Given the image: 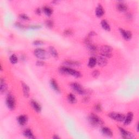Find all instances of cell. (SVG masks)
Wrapping results in <instances>:
<instances>
[{
  "label": "cell",
  "mask_w": 139,
  "mask_h": 139,
  "mask_svg": "<svg viewBox=\"0 0 139 139\" xmlns=\"http://www.w3.org/2000/svg\"><path fill=\"white\" fill-rule=\"evenodd\" d=\"M48 51L49 53L52 56H53L54 58H58L59 57V54L58 51H56V50L53 47V46H50Z\"/></svg>",
  "instance_id": "7402d4cb"
},
{
  "label": "cell",
  "mask_w": 139,
  "mask_h": 139,
  "mask_svg": "<svg viewBox=\"0 0 139 139\" xmlns=\"http://www.w3.org/2000/svg\"><path fill=\"white\" fill-rule=\"evenodd\" d=\"M108 115L110 118H111L112 120H115L119 122H123L125 118V115L121 114V113L115 112H109Z\"/></svg>",
  "instance_id": "52a82bcc"
},
{
  "label": "cell",
  "mask_w": 139,
  "mask_h": 139,
  "mask_svg": "<svg viewBox=\"0 0 139 139\" xmlns=\"http://www.w3.org/2000/svg\"><path fill=\"white\" fill-rule=\"evenodd\" d=\"M19 18L22 20H24V21H28V20H29V18L27 16V15H26L24 14H20Z\"/></svg>",
  "instance_id": "1f68e13d"
},
{
  "label": "cell",
  "mask_w": 139,
  "mask_h": 139,
  "mask_svg": "<svg viewBox=\"0 0 139 139\" xmlns=\"http://www.w3.org/2000/svg\"><path fill=\"white\" fill-rule=\"evenodd\" d=\"M96 35V33L94 32V31H91L89 33V34H88V36H89V37H93V36H95V35Z\"/></svg>",
  "instance_id": "ab89813d"
},
{
  "label": "cell",
  "mask_w": 139,
  "mask_h": 139,
  "mask_svg": "<svg viewBox=\"0 0 139 139\" xmlns=\"http://www.w3.org/2000/svg\"><path fill=\"white\" fill-rule=\"evenodd\" d=\"M17 121L19 125L23 126L26 125V123L28 121V118L26 115H21L18 117L17 118Z\"/></svg>",
  "instance_id": "e0dca14e"
},
{
  "label": "cell",
  "mask_w": 139,
  "mask_h": 139,
  "mask_svg": "<svg viewBox=\"0 0 139 139\" xmlns=\"http://www.w3.org/2000/svg\"><path fill=\"white\" fill-rule=\"evenodd\" d=\"M30 105H31L33 109L37 112L40 113L42 111V107L37 101H36L34 100H32L30 101Z\"/></svg>",
  "instance_id": "5bb4252c"
},
{
  "label": "cell",
  "mask_w": 139,
  "mask_h": 139,
  "mask_svg": "<svg viewBox=\"0 0 139 139\" xmlns=\"http://www.w3.org/2000/svg\"><path fill=\"white\" fill-rule=\"evenodd\" d=\"M45 64V63L43 61H37V62L36 63V65L37 66H44Z\"/></svg>",
  "instance_id": "74e56055"
},
{
  "label": "cell",
  "mask_w": 139,
  "mask_h": 139,
  "mask_svg": "<svg viewBox=\"0 0 139 139\" xmlns=\"http://www.w3.org/2000/svg\"><path fill=\"white\" fill-rule=\"evenodd\" d=\"M116 7L118 11L122 13H126L128 10V6L123 1H118L116 3Z\"/></svg>",
  "instance_id": "ba28073f"
},
{
  "label": "cell",
  "mask_w": 139,
  "mask_h": 139,
  "mask_svg": "<svg viewBox=\"0 0 139 139\" xmlns=\"http://www.w3.org/2000/svg\"><path fill=\"white\" fill-rule=\"evenodd\" d=\"M86 46L87 50H88L89 52L91 53H95L97 51L98 48L97 47V46L92 43L86 45Z\"/></svg>",
  "instance_id": "44dd1931"
},
{
  "label": "cell",
  "mask_w": 139,
  "mask_h": 139,
  "mask_svg": "<svg viewBox=\"0 0 139 139\" xmlns=\"http://www.w3.org/2000/svg\"><path fill=\"white\" fill-rule=\"evenodd\" d=\"M73 34L72 30L71 29H65L64 31V35L66 37H69V36Z\"/></svg>",
  "instance_id": "4dcf8cb0"
},
{
  "label": "cell",
  "mask_w": 139,
  "mask_h": 139,
  "mask_svg": "<svg viewBox=\"0 0 139 139\" xmlns=\"http://www.w3.org/2000/svg\"><path fill=\"white\" fill-rule=\"evenodd\" d=\"M100 53L106 58H110L112 54V48L109 45H103L100 48Z\"/></svg>",
  "instance_id": "3957f363"
},
{
  "label": "cell",
  "mask_w": 139,
  "mask_h": 139,
  "mask_svg": "<svg viewBox=\"0 0 139 139\" xmlns=\"http://www.w3.org/2000/svg\"><path fill=\"white\" fill-rule=\"evenodd\" d=\"M119 129V131L121 134V136L124 138H134V135L133 134L127 131V130L123 128L122 127H119L118 128Z\"/></svg>",
  "instance_id": "9c48e42d"
},
{
  "label": "cell",
  "mask_w": 139,
  "mask_h": 139,
  "mask_svg": "<svg viewBox=\"0 0 139 139\" xmlns=\"http://www.w3.org/2000/svg\"><path fill=\"white\" fill-rule=\"evenodd\" d=\"M34 54L36 57L39 59L45 60L49 58V53L45 50L38 48L34 51Z\"/></svg>",
  "instance_id": "5b68a950"
},
{
  "label": "cell",
  "mask_w": 139,
  "mask_h": 139,
  "mask_svg": "<svg viewBox=\"0 0 139 139\" xmlns=\"http://www.w3.org/2000/svg\"><path fill=\"white\" fill-rule=\"evenodd\" d=\"M43 11L44 14L47 17H51L53 14V10L50 7L45 6L43 8Z\"/></svg>",
  "instance_id": "603a6c76"
},
{
  "label": "cell",
  "mask_w": 139,
  "mask_h": 139,
  "mask_svg": "<svg viewBox=\"0 0 139 139\" xmlns=\"http://www.w3.org/2000/svg\"><path fill=\"white\" fill-rule=\"evenodd\" d=\"M95 14L96 17L98 18H101L103 16L104 14V10L103 7L101 4L98 5V6L96 8Z\"/></svg>",
  "instance_id": "2e32d148"
},
{
  "label": "cell",
  "mask_w": 139,
  "mask_h": 139,
  "mask_svg": "<svg viewBox=\"0 0 139 139\" xmlns=\"http://www.w3.org/2000/svg\"><path fill=\"white\" fill-rule=\"evenodd\" d=\"M96 64H97V60L96 57L91 56L89 60V62L87 65H88L90 68H93L96 65Z\"/></svg>",
  "instance_id": "484cf974"
},
{
  "label": "cell",
  "mask_w": 139,
  "mask_h": 139,
  "mask_svg": "<svg viewBox=\"0 0 139 139\" xmlns=\"http://www.w3.org/2000/svg\"><path fill=\"white\" fill-rule=\"evenodd\" d=\"M127 17L128 19L130 20L133 18V16H132V15L131 14H128L127 15Z\"/></svg>",
  "instance_id": "60d3db41"
},
{
  "label": "cell",
  "mask_w": 139,
  "mask_h": 139,
  "mask_svg": "<svg viewBox=\"0 0 139 139\" xmlns=\"http://www.w3.org/2000/svg\"><path fill=\"white\" fill-rule=\"evenodd\" d=\"M53 138H55V139H56V138H60V137L58 136V135H54L53 136Z\"/></svg>",
  "instance_id": "b9f144b4"
},
{
  "label": "cell",
  "mask_w": 139,
  "mask_h": 139,
  "mask_svg": "<svg viewBox=\"0 0 139 139\" xmlns=\"http://www.w3.org/2000/svg\"><path fill=\"white\" fill-rule=\"evenodd\" d=\"M42 9H41L40 8H37V9L35 10V13L37 14L38 15H41V14H42Z\"/></svg>",
  "instance_id": "f35d334b"
},
{
  "label": "cell",
  "mask_w": 139,
  "mask_h": 139,
  "mask_svg": "<svg viewBox=\"0 0 139 139\" xmlns=\"http://www.w3.org/2000/svg\"><path fill=\"white\" fill-rule=\"evenodd\" d=\"M50 85L51 87L56 92H60V87L57 83V82L54 79H51L50 80Z\"/></svg>",
  "instance_id": "ac0fdd59"
},
{
  "label": "cell",
  "mask_w": 139,
  "mask_h": 139,
  "mask_svg": "<svg viewBox=\"0 0 139 139\" xmlns=\"http://www.w3.org/2000/svg\"><path fill=\"white\" fill-rule=\"evenodd\" d=\"M90 101V97L88 96H86L83 98V99H82V102L86 103H88Z\"/></svg>",
  "instance_id": "d590c367"
},
{
  "label": "cell",
  "mask_w": 139,
  "mask_h": 139,
  "mask_svg": "<svg viewBox=\"0 0 139 139\" xmlns=\"http://www.w3.org/2000/svg\"><path fill=\"white\" fill-rule=\"evenodd\" d=\"M45 24L49 28H52L54 26V22L51 20H47L45 22Z\"/></svg>",
  "instance_id": "f546056e"
},
{
  "label": "cell",
  "mask_w": 139,
  "mask_h": 139,
  "mask_svg": "<svg viewBox=\"0 0 139 139\" xmlns=\"http://www.w3.org/2000/svg\"><path fill=\"white\" fill-rule=\"evenodd\" d=\"M67 99H68V102L71 104H75L77 102V99L76 97L73 95V94L70 93L68 94V97H67Z\"/></svg>",
  "instance_id": "4316f807"
},
{
  "label": "cell",
  "mask_w": 139,
  "mask_h": 139,
  "mask_svg": "<svg viewBox=\"0 0 139 139\" xmlns=\"http://www.w3.org/2000/svg\"><path fill=\"white\" fill-rule=\"evenodd\" d=\"M22 86L24 96L25 97L28 98L29 96V91H30L29 86L26 84L23 83V82L22 83Z\"/></svg>",
  "instance_id": "ffe728a7"
},
{
  "label": "cell",
  "mask_w": 139,
  "mask_h": 139,
  "mask_svg": "<svg viewBox=\"0 0 139 139\" xmlns=\"http://www.w3.org/2000/svg\"><path fill=\"white\" fill-rule=\"evenodd\" d=\"M119 31L125 40H129L132 38V33L129 30H125L123 28H120Z\"/></svg>",
  "instance_id": "30bf717a"
},
{
  "label": "cell",
  "mask_w": 139,
  "mask_h": 139,
  "mask_svg": "<svg viewBox=\"0 0 139 139\" xmlns=\"http://www.w3.org/2000/svg\"><path fill=\"white\" fill-rule=\"evenodd\" d=\"M6 103L9 110H13L15 109V107H16V101H15V99L13 95L9 94L7 95Z\"/></svg>",
  "instance_id": "8992f818"
},
{
  "label": "cell",
  "mask_w": 139,
  "mask_h": 139,
  "mask_svg": "<svg viewBox=\"0 0 139 139\" xmlns=\"http://www.w3.org/2000/svg\"><path fill=\"white\" fill-rule=\"evenodd\" d=\"M44 44V42L42 40H37L34 41L33 42V45H36V46H39V45H42Z\"/></svg>",
  "instance_id": "e575fe53"
},
{
  "label": "cell",
  "mask_w": 139,
  "mask_h": 139,
  "mask_svg": "<svg viewBox=\"0 0 139 139\" xmlns=\"http://www.w3.org/2000/svg\"><path fill=\"white\" fill-rule=\"evenodd\" d=\"M138 123H137V125H136V129H137V132H138Z\"/></svg>",
  "instance_id": "7bdbcfd3"
},
{
  "label": "cell",
  "mask_w": 139,
  "mask_h": 139,
  "mask_svg": "<svg viewBox=\"0 0 139 139\" xmlns=\"http://www.w3.org/2000/svg\"><path fill=\"white\" fill-rule=\"evenodd\" d=\"M94 109L97 112H101L103 110V107L101 104L97 103L94 105Z\"/></svg>",
  "instance_id": "f1b7e54d"
},
{
  "label": "cell",
  "mask_w": 139,
  "mask_h": 139,
  "mask_svg": "<svg viewBox=\"0 0 139 139\" xmlns=\"http://www.w3.org/2000/svg\"><path fill=\"white\" fill-rule=\"evenodd\" d=\"M59 72L61 74L70 75L76 77V78H80L81 76V74L79 71L64 66L60 67L59 69Z\"/></svg>",
  "instance_id": "6da1fadb"
},
{
  "label": "cell",
  "mask_w": 139,
  "mask_h": 139,
  "mask_svg": "<svg viewBox=\"0 0 139 139\" xmlns=\"http://www.w3.org/2000/svg\"><path fill=\"white\" fill-rule=\"evenodd\" d=\"M101 133L104 136L108 137H111L113 136V133L110 128L107 127H102L101 128Z\"/></svg>",
  "instance_id": "4fadbf2b"
},
{
  "label": "cell",
  "mask_w": 139,
  "mask_h": 139,
  "mask_svg": "<svg viewBox=\"0 0 139 139\" xmlns=\"http://www.w3.org/2000/svg\"><path fill=\"white\" fill-rule=\"evenodd\" d=\"M134 117V114L132 112H129L127 114L126 116H125V120L123 121L124 122V125L126 126L130 125L132 122Z\"/></svg>",
  "instance_id": "9a60e30c"
},
{
  "label": "cell",
  "mask_w": 139,
  "mask_h": 139,
  "mask_svg": "<svg viewBox=\"0 0 139 139\" xmlns=\"http://www.w3.org/2000/svg\"><path fill=\"white\" fill-rule=\"evenodd\" d=\"M9 60L10 61H11V63L13 64H15L18 62V58L17 57V56L15 54H13L11 55L9 58Z\"/></svg>",
  "instance_id": "83f0119b"
},
{
  "label": "cell",
  "mask_w": 139,
  "mask_h": 139,
  "mask_svg": "<svg viewBox=\"0 0 139 139\" xmlns=\"http://www.w3.org/2000/svg\"><path fill=\"white\" fill-rule=\"evenodd\" d=\"M23 135L26 137L28 138H35V137L34 135V134L32 130L30 129L27 128L26 129H25L23 133Z\"/></svg>",
  "instance_id": "d6986e66"
},
{
  "label": "cell",
  "mask_w": 139,
  "mask_h": 139,
  "mask_svg": "<svg viewBox=\"0 0 139 139\" xmlns=\"http://www.w3.org/2000/svg\"><path fill=\"white\" fill-rule=\"evenodd\" d=\"M70 85L71 88L77 94L80 95H84L86 94V91L83 88V86L77 82H72Z\"/></svg>",
  "instance_id": "277c9868"
},
{
  "label": "cell",
  "mask_w": 139,
  "mask_h": 139,
  "mask_svg": "<svg viewBox=\"0 0 139 139\" xmlns=\"http://www.w3.org/2000/svg\"><path fill=\"white\" fill-rule=\"evenodd\" d=\"M100 75V71H98V70H94L92 72V77H94V78H97L99 77Z\"/></svg>",
  "instance_id": "d6a6232c"
},
{
  "label": "cell",
  "mask_w": 139,
  "mask_h": 139,
  "mask_svg": "<svg viewBox=\"0 0 139 139\" xmlns=\"http://www.w3.org/2000/svg\"><path fill=\"white\" fill-rule=\"evenodd\" d=\"M101 24L102 26V27L105 30H106V31H108V32L110 31L111 28L110 26V24L108 23V21H107L106 20H102Z\"/></svg>",
  "instance_id": "cb8c5ba5"
},
{
  "label": "cell",
  "mask_w": 139,
  "mask_h": 139,
  "mask_svg": "<svg viewBox=\"0 0 139 139\" xmlns=\"http://www.w3.org/2000/svg\"><path fill=\"white\" fill-rule=\"evenodd\" d=\"M90 124L93 127H100L104 125V121L101 117L94 113H91L87 117Z\"/></svg>",
  "instance_id": "7a4b0ae2"
},
{
  "label": "cell",
  "mask_w": 139,
  "mask_h": 139,
  "mask_svg": "<svg viewBox=\"0 0 139 139\" xmlns=\"http://www.w3.org/2000/svg\"><path fill=\"white\" fill-rule=\"evenodd\" d=\"M0 90H1V93L6 92L7 90V85L4 79L1 78V85H0Z\"/></svg>",
  "instance_id": "d4e9b609"
},
{
  "label": "cell",
  "mask_w": 139,
  "mask_h": 139,
  "mask_svg": "<svg viewBox=\"0 0 139 139\" xmlns=\"http://www.w3.org/2000/svg\"><path fill=\"white\" fill-rule=\"evenodd\" d=\"M15 26H16L17 27L20 28V29H24L26 27L24 26L22 24H21V23H19V22H16L15 24Z\"/></svg>",
  "instance_id": "836d02e7"
},
{
  "label": "cell",
  "mask_w": 139,
  "mask_h": 139,
  "mask_svg": "<svg viewBox=\"0 0 139 139\" xmlns=\"http://www.w3.org/2000/svg\"><path fill=\"white\" fill-rule=\"evenodd\" d=\"M96 58L97 60V64L99 65V66L104 67L107 65L108 63V61L107 58L104 57V56L100 55L97 56Z\"/></svg>",
  "instance_id": "7c38bea8"
},
{
  "label": "cell",
  "mask_w": 139,
  "mask_h": 139,
  "mask_svg": "<svg viewBox=\"0 0 139 139\" xmlns=\"http://www.w3.org/2000/svg\"><path fill=\"white\" fill-rule=\"evenodd\" d=\"M41 27H42V26H41L40 25H32V26H30V27H29L30 28L33 29H39Z\"/></svg>",
  "instance_id": "8d00e7d4"
},
{
  "label": "cell",
  "mask_w": 139,
  "mask_h": 139,
  "mask_svg": "<svg viewBox=\"0 0 139 139\" xmlns=\"http://www.w3.org/2000/svg\"><path fill=\"white\" fill-rule=\"evenodd\" d=\"M64 66L69 67V68H73V67H78L81 64L78 61L74 60H65L63 63Z\"/></svg>",
  "instance_id": "8fae6325"
}]
</instances>
